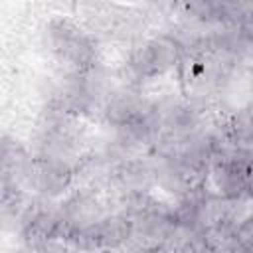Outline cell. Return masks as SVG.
<instances>
[{
    "label": "cell",
    "instance_id": "obj_8",
    "mask_svg": "<svg viewBox=\"0 0 253 253\" xmlns=\"http://www.w3.org/2000/svg\"><path fill=\"white\" fill-rule=\"evenodd\" d=\"M28 253H79L67 239L63 237H55V239H47V241H40L34 245L26 247Z\"/></svg>",
    "mask_w": 253,
    "mask_h": 253
},
{
    "label": "cell",
    "instance_id": "obj_1",
    "mask_svg": "<svg viewBox=\"0 0 253 253\" xmlns=\"http://www.w3.org/2000/svg\"><path fill=\"white\" fill-rule=\"evenodd\" d=\"M45 43L49 53L71 75H89L99 63L95 34L71 18H51L45 26Z\"/></svg>",
    "mask_w": 253,
    "mask_h": 253
},
{
    "label": "cell",
    "instance_id": "obj_4",
    "mask_svg": "<svg viewBox=\"0 0 253 253\" xmlns=\"http://www.w3.org/2000/svg\"><path fill=\"white\" fill-rule=\"evenodd\" d=\"M132 233H134L132 219L125 210H119L101 215L99 219H95L85 227L69 231L65 239L77 251L109 253L128 247V243L132 241Z\"/></svg>",
    "mask_w": 253,
    "mask_h": 253
},
{
    "label": "cell",
    "instance_id": "obj_6",
    "mask_svg": "<svg viewBox=\"0 0 253 253\" xmlns=\"http://www.w3.org/2000/svg\"><path fill=\"white\" fill-rule=\"evenodd\" d=\"M233 30L241 38V42L251 49L253 47V2H245Z\"/></svg>",
    "mask_w": 253,
    "mask_h": 253
},
{
    "label": "cell",
    "instance_id": "obj_2",
    "mask_svg": "<svg viewBox=\"0 0 253 253\" xmlns=\"http://www.w3.org/2000/svg\"><path fill=\"white\" fill-rule=\"evenodd\" d=\"M188 42L172 32H160L138 42L126 57V73L134 81H154L182 69Z\"/></svg>",
    "mask_w": 253,
    "mask_h": 253
},
{
    "label": "cell",
    "instance_id": "obj_3",
    "mask_svg": "<svg viewBox=\"0 0 253 253\" xmlns=\"http://www.w3.org/2000/svg\"><path fill=\"white\" fill-rule=\"evenodd\" d=\"M208 182L227 202H253V148L219 146L210 162Z\"/></svg>",
    "mask_w": 253,
    "mask_h": 253
},
{
    "label": "cell",
    "instance_id": "obj_7",
    "mask_svg": "<svg viewBox=\"0 0 253 253\" xmlns=\"http://www.w3.org/2000/svg\"><path fill=\"white\" fill-rule=\"evenodd\" d=\"M231 233L247 253H253V213L241 215Z\"/></svg>",
    "mask_w": 253,
    "mask_h": 253
},
{
    "label": "cell",
    "instance_id": "obj_9",
    "mask_svg": "<svg viewBox=\"0 0 253 253\" xmlns=\"http://www.w3.org/2000/svg\"><path fill=\"white\" fill-rule=\"evenodd\" d=\"M251 85H253V79H251ZM251 111H253V91H251V107H249Z\"/></svg>",
    "mask_w": 253,
    "mask_h": 253
},
{
    "label": "cell",
    "instance_id": "obj_5",
    "mask_svg": "<svg viewBox=\"0 0 253 253\" xmlns=\"http://www.w3.org/2000/svg\"><path fill=\"white\" fill-rule=\"evenodd\" d=\"M73 176L75 166L69 158L36 152L28 162L24 174V188L32 190L38 198L55 200L69 190Z\"/></svg>",
    "mask_w": 253,
    "mask_h": 253
}]
</instances>
